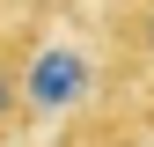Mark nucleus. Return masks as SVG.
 I'll use <instances>...</instances> for the list:
<instances>
[{"instance_id": "20e7f679", "label": "nucleus", "mask_w": 154, "mask_h": 147, "mask_svg": "<svg viewBox=\"0 0 154 147\" xmlns=\"http://www.w3.org/2000/svg\"><path fill=\"white\" fill-rule=\"evenodd\" d=\"M73 8L81 0H0L8 22H73Z\"/></svg>"}, {"instance_id": "f257e3e1", "label": "nucleus", "mask_w": 154, "mask_h": 147, "mask_svg": "<svg viewBox=\"0 0 154 147\" xmlns=\"http://www.w3.org/2000/svg\"><path fill=\"white\" fill-rule=\"evenodd\" d=\"M15 74H22V110H29V140L59 133V125L88 118V110L118 103V74H110V52L95 30L73 22H22L15 37Z\"/></svg>"}, {"instance_id": "f03ea898", "label": "nucleus", "mask_w": 154, "mask_h": 147, "mask_svg": "<svg viewBox=\"0 0 154 147\" xmlns=\"http://www.w3.org/2000/svg\"><path fill=\"white\" fill-rule=\"evenodd\" d=\"M95 37H103V52H110L118 88L140 103V118L154 125V0H103Z\"/></svg>"}, {"instance_id": "7ed1b4c3", "label": "nucleus", "mask_w": 154, "mask_h": 147, "mask_svg": "<svg viewBox=\"0 0 154 147\" xmlns=\"http://www.w3.org/2000/svg\"><path fill=\"white\" fill-rule=\"evenodd\" d=\"M15 37H22V22H8V15H0V147H22V140H29L22 74H15Z\"/></svg>"}]
</instances>
